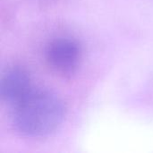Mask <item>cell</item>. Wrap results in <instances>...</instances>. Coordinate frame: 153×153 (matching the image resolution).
I'll return each instance as SVG.
<instances>
[{
	"label": "cell",
	"instance_id": "obj_1",
	"mask_svg": "<svg viewBox=\"0 0 153 153\" xmlns=\"http://www.w3.org/2000/svg\"><path fill=\"white\" fill-rule=\"evenodd\" d=\"M13 109L14 127L22 135L31 138L49 136L61 126L65 116L62 99L45 89L33 88Z\"/></svg>",
	"mask_w": 153,
	"mask_h": 153
},
{
	"label": "cell",
	"instance_id": "obj_2",
	"mask_svg": "<svg viewBox=\"0 0 153 153\" xmlns=\"http://www.w3.org/2000/svg\"><path fill=\"white\" fill-rule=\"evenodd\" d=\"M45 56L48 65L54 73L69 77L75 74L80 66L82 49L75 40L59 38L48 44Z\"/></svg>",
	"mask_w": 153,
	"mask_h": 153
},
{
	"label": "cell",
	"instance_id": "obj_3",
	"mask_svg": "<svg viewBox=\"0 0 153 153\" xmlns=\"http://www.w3.org/2000/svg\"><path fill=\"white\" fill-rule=\"evenodd\" d=\"M33 89L29 73L21 66L6 69L1 77L0 94L2 100L12 107L20 102Z\"/></svg>",
	"mask_w": 153,
	"mask_h": 153
}]
</instances>
